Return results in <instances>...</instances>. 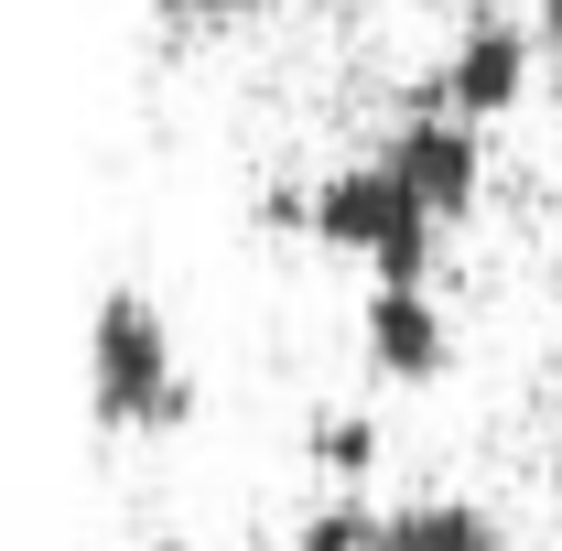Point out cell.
Listing matches in <instances>:
<instances>
[{
    "mask_svg": "<svg viewBox=\"0 0 562 551\" xmlns=\"http://www.w3.org/2000/svg\"><path fill=\"white\" fill-rule=\"evenodd\" d=\"M87 368H98V421H184V368H173V325L151 292H98V336H87Z\"/></svg>",
    "mask_w": 562,
    "mask_h": 551,
    "instance_id": "cell-2",
    "label": "cell"
},
{
    "mask_svg": "<svg viewBox=\"0 0 562 551\" xmlns=\"http://www.w3.org/2000/svg\"><path fill=\"white\" fill-rule=\"evenodd\" d=\"M379 551H508V530H497V508H476V497H401Z\"/></svg>",
    "mask_w": 562,
    "mask_h": 551,
    "instance_id": "cell-6",
    "label": "cell"
},
{
    "mask_svg": "<svg viewBox=\"0 0 562 551\" xmlns=\"http://www.w3.org/2000/svg\"><path fill=\"white\" fill-rule=\"evenodd\" d=\"M314 238L357 249L379 281H422L443 227H432V206H422V195L379 162V151H357V162H336V173L314 184Z\"/></svg>",
    "mask_w": 562,
    "mask_h": 551,
    "instance_id": "cell-1",
    "label": "cell"
},
{
    "mask_svg": "<svg viewBox=\"0 0 562 551\" xmlns=\"http://www.w3.org/2000/svg\"><path fill=\"white\" fill-rule=\"evenodd\" d=\"M552 486H562V465H552Z\"/></svg>",
    "mask_w": 562,
    "mask_h": 551,
    "instance_id": "cell-12",
    "label": "cell"
},
{
    "mask_svg": "<svg viewBox=\"0 0 562 551\" xmlns=\"http://www.w3.org/2000/svg\"><path fill=\"white\" fill-rule=\"evenodd\" d=\"M368 368L379 379H443L454 368V325L422 281H379L368 292Z\"/></svg>",
    "mask_w": 562,
    "mask_h": 551,
    "instance_id": "cell-5",
    "label": "cell"
},
{
    "mask_svg": "<svg viewBox=\"0 0 562 551\" xmlns=\"http://www.w3.org/2000/svg\"><path fill=\"white\" fill-rule=\"evenodd\" d=\"M140 551H195V541H140Z\"/></svg>",
    "mask_w": 562,
    "mask_h": 551,
    "instance_id": "cell-11",
    "label": "cell"
},
{
    "mask_svg": "<svg viewBox=\"0 0 562 551\" xmlns=\"http://www.w3.org/2000/svg\"><path fill=\"white\" fill-rule=\"evenodd\" d=\"M314 465H325V476H368V465H379V421L368 412H325L314 421Z\"/></svg>",
    "mask_w": 562,
    "mask_h": 551,
    "instance_id": "cell-8",
    "label": "cell"
},
{
    "mask_svg": "<svg viewBox=\"0 0 562 551\" xmlns=\"http://www.w3.org/2000/svg\"><path fill=\"white\" fill-rule=\"evenodd\" d=\"M379 541H390V508H368V497H325L292 530V551H379Z\"/></svg>",
    "mask_w": 562,
    "mask_h": 551,
    "instance_id": "cell-7",
    "label": "cell"
},
{
    "mask_svg": "<svg viewBox=\"0 0 562 551\" xmlns=\"http://www.w3.org/2000/svg\"><path fill=\"white\" fill-rule=\"evenodd\" d=\"M552 120H562V55H552Z\"/></svg>",
    "mask_w": 562,
    "mask_h": 551,
    "instance_id": "cell-10",
    "label": "cell"
},
{
    "mask_svg": "<svg viewBox=\"0 0 562 551\" xmlns=\"http://www.w3.org/2000/svg\"><path fill=\"white\" fill-rule=\"evenodd\" d=\"M379 162L432 206V227L465 216V206H476V184H487V140H476V120H454V109H412L401 131L379 140Z\"/></svg>",
    "mask_w": 562,
    "mask_h": 551,
    "instance_id": "cell-4",
    "label": "cell"
},
{
    "mask_svg": "<svg viewBox=\"0 0 562 551\" xmlns=\"http://www.w3.org/2000/svg\"><path fill=\"white\" fill-rule=\"evenodd\" d=\"M530 55H541V33H530V22H508V11H476V22L454 33V55L432 66L422 109H454V120H508V109L530 98Z\"/></svg>",
    "mask_w": 562,
    "mask_h": 551,
    "instance_id": "cell-3",
    "label": "cell"
},
{
    "mask_svg": "<svg viewBox=\"0 0 562 551\" xmlns=\"http://www.w3.org/2000/svg\"><path fill=\"white\" fill-rule=\"evenodd\" d=\"M173 22H216V11H249V0H162Z\"/></svg>",
    "mask_w": 562,
    "mask_h": 551,
    "instance_id": "cell-9",
    "label": "cell"
}]
</instances>
